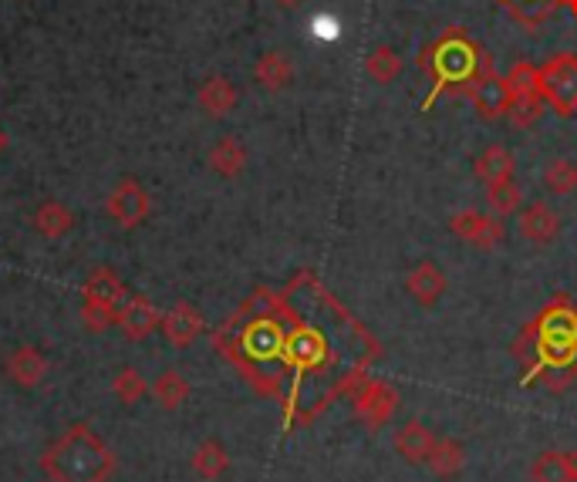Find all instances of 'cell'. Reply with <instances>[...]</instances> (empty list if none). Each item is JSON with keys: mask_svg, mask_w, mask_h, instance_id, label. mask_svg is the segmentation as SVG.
Returning <instances> with one entry per match:
<instances>
[{"mask_svg": "<svg viewBox=\"0 0 577 482\" xmlns=\"http://www.w3.org/2000/svg\"><path fill=\"white\" fill-rule=\"evenodd\" d=\"M419 68L429 78V95H426V102H422V108L429 111L436 105V98H443V95H456V98L467 95L470 98V92L483 78V71L493 68V58L463 27H449L436 37L433 45L422 48Z\"/></svg>", "mask_w": 577, "mask_h": 482, "instance_id": "obj_1", "label": "cell"}, {"mask_svg": "<svg viewBox=\"0 0 577 482\" xmlns=\"http://www.w3.org/2000/svg\"><path fill=\"white\" fill-rule=\"evenodd\" d=\"M115 466H119L115 452L85 422L71 425L42 456V472L51 482H108Z\"/></svg>", "mask_w": 577, "mask_h": 482, "instance_id": "obj_2", "label": "cell"}, {"mask_svg": "<svg viewBox=\"0 0 577 482\" xmlns=\"http://www.w3.org/2000/svg\"><path fill=\"white\" fill-rule=\"evenodd\" d=\"M129 291L122 284V277L111 267L92 270V277L82 287V325L89 331H108L111 325H119V310L126 307Z\"/></svg>", "mask_w": 577, "mask_h": 482, "instance_id": "obj_3", "label": "cell"}, {"mask_svg": "<svg viewBox=\"0 0 577 482\" xmlns=\"http://www.w3.org/2000/svg\"><path fill=\"white\" fill-rule=\"evenodd\" d=\"M537 85H541L544 105L557 118H574L577 115V55L561 51L547 64L537 68Z\"/></svg>", "mask_w": 577, "mask_h": 482, "instance_id": "obj_4", "label": "cell"}, {"mask_svg": "<svg viewBox=\"0 0 577 482\" xmlns=\"http://www.w3.org/2000/svg\"><path fill=\"white\" fill-rule=\"evenodd\" d=\"M105 210L122 230H139L149 220L152 199H149V192L139 179H119L105 199Z\"/></svg>", "mask_w": 577, "mask_h": 482, "instance_id": "obj_5", "label": "cell"}, {"mask_svg": "<svg viewBox=\"0 0 577 482\" xmlns=\"http://www.w3.org/2000/svg\"><path fill=\"white\" fill-rule=\"evenodd\" d=\"M449 233L456 239H463V244L476 247V250H496L499 244L507 239V230H504V220L499 216H486V213H476V210H463L449 220Z\"/></svg>", "mask_w": 577, "mask_h": 482, "instance_id": "obj_6", "label": "cell"}, {"mask_svg": "<svg viewBox=\"0 0 577 482\" xmlns=\"http://www.w3.org/2000/svg\"><path fill=\"white\" fill-rule=\"evenodd\" d=\"M470 102L476 108V115L483 122H496V118H507L510 115V105H514V95H510V85H507V74H499L496 68L483 71V78L473 85L470 92Z\"/></svg>", "mask_w": 577, "mask_h": 482, "instance_id": "obj_7", "label": "cell"}, {"mask_svg": "<svg viewBox=\"0 0 577 482\" xmlns=\"http://www.w3.org/2000/svg\"><path fill=\"white\" fill-rule=\"evenodd\" d=\"M396 409H399V395L385 381H368L355 398V419L365 422L372 432H378L385 422H389L396 415Z\"/></svg>", "mask_w": 577, "mask_h": 482, "instance_id": "obj_8", "label": "cell"}, {"mask_svg": "<svg viewBox=\"0 0 577 482\" xmlns=\"http://www.w3.org/2000/svg\"><path fill=\"white\" fill-rule=\"evenodd\" d=\"M446 287H449V280H446V273L436 260H419L405 277V294L419 307H436L443 301Z\"/></svg>", "mask_w": 577, "mask_h": 482, "instance_id": "obj_9", "label": "cell"}, {"mask_svg": "<svg viewBox=\"0 0 577 482\" xmlns=\"http://www.w3.org/2000/svg\"><path fill=\"white\" fill-rule=\"evenodd\" d=\"M163 334L173 348H189L192 341H197L203 331H207V320L200 314V307H192L189 301H179L173 304L166 314H163Z\"/></svg>", "mask_w": 577, "mask_h": 482, "instance_id": "obj_10", "label": "cell"}, {"mask_svg": "<svg viewBox=\"0 0 577 482\" xmlns=\"http://www.w3.org/2000/svg\"><path fill=\"white\" fill-rule=\"evenodd\" d=\"M517 230L523 239H530V244L537 247H551L554 239L561 236V216L547 207V203H530L520 210L517 216Z\"/></svg>", "mask_w": 577, "mask_h": 482, "instance_id": "obj_11", "label": "cell"}, {"mask_svg": "<svg viewBox=\"0 0 577 482\" xmlns=\"http://www.w3.org/2000/svg\"><path fill=\"white\" fill-rule=\"evenodd\" d=\"M160 325H163V314L149 297H129L126 307L119 310V328L129 341H145L152 331H160Z\"/></svg>", "mask_w": 577, "mask_h": 482, "instance_id": "obj_12", "label": "cell"}, {"mask_svg": "<svg viewBox=\"0 0 577 482\" xmlns=\"http://www.w3.org/2000/svg\"><path fill=\"white\" fill-rule=\"evenodd\" d=\"M4 372H8V378L17 388H37V385L45 381V375H48V357L37 351V348H31V344H21L4 361Z\"/></svg>", "mask_w": 577, "mask_h": 482, "instance_id": "obj_13", "label": "cell"}, {"mask_svg": "<svg viewBox=\"0 0 577 482\" xmlns=\"http://www.w3.org/2000/svg\"><path fill=\"white\" fill-rule=\"evenodd\" d=\"M237 102H240L237 85L229 82L226 74H210L207 82L200 85V92H197V105H200L203 115H210V118H226L229 111L237 108Z\"/></svg>", "mask_w": 577, "mask_h": 482, "instance_id": "obj_14", "label": "cell"}, {"mask_svg": "<svg viewBox=\"0 0 577 482\" xmlns=\"http://www.w3.org/2000/svg\"><path fill=\"white\" fill-rule=\"evenodd\" d=\"M294 61L284 55V51H267L257 58L254 64V82L263 89V92H284L294 85Z\"/></svg>", "mask_w": 577, "mask_h": 482, "instance_id": "obj_15", "label": "cell"}, {"mask_svg": "<svg viewBox=\"0 0 577 482\" xmlns=\"http://www.w3.org/2000/svg\"><path fill=\"white\" fill-rule=\"evenodd\" d=\"M207 163H210V169H213L220 179H237V176L247 169V149H244L240 139L223 136V139L210 149Z\"/></svg>", "mask_w": 577, "mask_h": 482, "instance_id": "obj_16", "label": "cell"}, {"mask_svg": "<svg viewBox=\"0 0 577 482\" xmlns=\"http://www.w3.org/2000/svg\"><path fill=\"white\" fill-rule=\"evenodd\" d=\"M514 169H517L514 152H510L507 145H499V142L486 145V149L476 155V163H473L476 179H483L486 186H490V183H507V179H514Z\"/></svg>", "mask_w": 577, "mask_h": 482, "instance_id": "obj_17", "label": "cell"}, {"mask_svg": "<svg viewBox=\"0 0 577 482\" xmlns=\"http://www.w3.org/2000/svg\"><path fill=\"white\" fill-rule=\"evenodd\" d=\"M433 442H436V435H433L426 425L415 422V419H409V422L396 432V452H399L405 462L419 466V462H426V459H429Z\"/></svg>", "mask_w": 577, "mask_h": 482, "instance_id": "obj_18", "label": "cell"}, {"mask_svg": "<svg viewBox=\"0 0 577 482\" xmlns=\"http://www.w3.org/2000/svg\"><path fill=\"white\" fill-rule=\"evenodd\" d=\"M189 466H192V472H197L200 479L216 482V479H223L226 469H229V452H226V446H223L220 438H203L200 446L192 449Z\"/></svg>", "mask_w": 577, "mask_h": 482, "instance_id": "obj_19", "label": "cell"}, {"mask_svg": "<svg viewBox=\"0 0 577 482\" xmlns=\"http://www.w3.org/2000/svg\"><path fill=\"white\" fill-rule=\"evenodd\" d=\"M34 230L45 239H64L74 230V213L58 199H48V203L34 210Z\"/></svg>", "mask_w": 577, "mask_h": 482, "instance_id": "obj_20", "label": "cell"}, {"mask_svg": "<svg viewBox=\"0 0 577 482\" xmlns=\"http://www.w3.org/2000/svg\"><path fill=\"white\" fill-rule=\"evenodd\" d=\"M499 8H504L517 24H523V27H530V31H537L541 27L547 17H554L557 14V8H561V0H496Z\"/></svg>", "mask_w": 577, "mask_h": 482, "instance_id": "obj_21", "label": "cell"}, {"mask_svg": "<svg viewBox=\"0 0 577 482\" xmlns=\"http://www.w3.org/2000/svg\"><path fill=\"white\" fill-rule=\"evenodd\" d=\"M402 71H405V58H402L396 48H389V45H378V48L365 58V74L372 78L375 85H392V82H399Z\"/></svg>", "mask_w": 577, "mask_h": 482, "instance_id": "obj_22", "label": "cell"}, {"mask_svg": "<svg viewBox=\"0 0 577 482\" xmlns=\"http://www.w3.org/2000/svg\"><path fill=\"white\" fill-rule=\"evenodd\" d=\"M426 466H429L439 479H452V475L463 472V466H467V449L459 446L456 438H436L433 449H429Z\"/></svg>", "mask_w": 577, "mask_h": 482, "instance_id": "obj_23", "label": "cell"}, {"mask_svg": "<svg viewBox=\"0 0 577 482\" xmlns=\"http://www.w3.org/2000/svg\"><path fill=\"white\" fill-rule=\"evenodd\" d=\"M149 391H152V398H156L166 412H176L179 405H186V398H189V381H186L176 368H166L156 381H152Z\"/></svg>", "mask_w": 577, "mask_h": 482, "instance_id": "obj_24", "label": "cell"}, {"mask_svg": "<svg viewBox=\"0 0 577 482\" xmlns=\"http://www.w3.org/2000/svg\"><path fill=\"white\" fill-rule=\"evenodd\" d=\"M530 482H577L567 452H541L530 462Z\"/></svg>", "mask_w": 577, "mask_h": 482, "instance_id": "obj_25", "label": "cell"}, {"mask_svg": "<svg viewBox=\"0 0 577 482\" xmlns=\"http://www.w3.org/2000/svg\"><path fill=\"white\" fill-rule=\"evenodd\" d=\"M486 207L493 210V216H514V213H520V207H523V192L514 186V179H507V183H490L486 186Z\"/></svg>", "mask_w": 577, "mask_h": 482, "instance_id": "obj_26", "label": "cell"}, {"mask_svg": "<svg viewBox=\"0 0 577 482\" xmlns=\"http://www.w3.org/2000/svg\"><path fill=\"white\" fill-rule=\"evenodd\" d=\"M544 186L554 192V196H570L577 192V163L574 158H551L547 169H544Z\"/></svg>", "mask_w": 577, "mask_h": 482, "instance_id": "obj_27", "label": "cell"}, {"mask_svg": "<svg viewBox=\"0 0 577 482\" xmlns=\"http://www.w3.org/2000/svg\"><path fill=\"white\" fill-rule=\"evenodd\" d=\"M111 391H115V398L122 401V405H139V401L145 398V391H149V385H145L139 368H122L111 381Z\"/></svg>", "mask_w": 577, "mask_h": 482, "instance_id": "obj_28", "label": "cell"}, {"mask_svg": "<svg viewBox=\"0 0 577 482\" xmlns=\"http://www.w3.org/2000/svg\"><path fill=\"white\" fill-rule=\"evenodd\" d=\"M544 98L541 95H520V98H514V105H510V122L517 126V129H530L537 118L544 115Z\"/></svg>", "mask_w": 577, "mask_h": 482, "instance_id": "obj_29", "label": "cell"}, {"mask_svg": "<svg viewBox=\"0 0 577 482\" xmlns=\"http://www.w3.org/2000/svg\"><path fill=\"white\" fill-rule=\"evenodd\" d=\"M507 85H510V95H514V98H520V95H541V85H537V64L517 61V64L507 71Z\"/></svg>", "mask_w": 577, "mask_h": 482, "instance_id": "obj_30", "label": "cell"}, {"mask_svg": "<svg viewBox=\"0 0 577 482\" xmlns=\"http://www.w3.org/2000/svg\"><path fill=\"white\" fill-rule=\"evenodd\" d=\"M278 8H284V11H294V8H301V0H274Z\"/></svg>", "mask_w": 577, "mask_h": 482, "instance_id": "obj_31", "label": "cell"}, {"mask_svg": "<svg viewBox=\"0 0 577 482\" xmlns=\"http://www.w3.org/2000/svg\"><path fill=\"white\" fill-rule=\"evenodd\" d=\"M567 462H570V472L577 479V449H567Z\"/></svg>", "mask_w": 577, "mask_h": 482, "instance_id": "obj_32", "label": "cell"}, {"mask_svg": "<svg viewBox=\"0 0 577 482\" xmlns=\"http://www.w3.org/2000/svg\"><path fill=\"white\" fill-rule=\"evenodd\" d=\"M8 145H11V139H8V132H4V129H0V155L8 152Z\"/></svg>", "mask_w": 577, "mask_h": 482, "instance_id": "obj_33", "label": "cell"}, {"mask_svg": "<svg viewBox=\"0 0 577 482\" xmlns=\"http://www.w3.org/2000/svg\"><path fill=\"white\" fill-rule=\"evenodd\" d=\"M561 8H567L570 14H577V0H561Z\"/></svg>", "mask_w": 577, "mask_h": 482, "instance_id": "obj_34", "label": "cell"}]
</instances>
